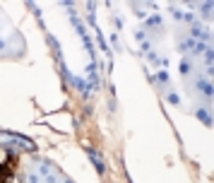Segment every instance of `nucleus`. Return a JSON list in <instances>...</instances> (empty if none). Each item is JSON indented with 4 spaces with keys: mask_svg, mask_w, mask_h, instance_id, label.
Returning a JSON list of instances; mask_svg holds the SVG:
<instances>
[{
    "mask_svg": "<svg viewBox=\"0 0 214 183\" xmlns=\"http://www.w3.org/2000/svg\"><path fill=\"white\" fill-rule=\"evenodd\" d=\"M87 154L92 157V161H94V166H96V171H99V174H104V169H106V166H104V159H101L96 152H94L92 147H87Z\"/></svg>",
    "mask_w": 214,
    "mask_h": 183,
    "instance_id": "obj_1",
    "label": "nucleus"
},
{
    "mask_svg": "<svg viewBox=\"0 0 214 183\" xmlns=\"http://www.w3.org/2000/svg\"><path fill=\"white\" fill-rule=\"evenodd\" d=\"M197 89L202 92V94H207V96H212V85L205 82V80H197Z\"/></svg>",
    "mask_w": 214,
    "mask_h": 183,
    "instance_id": "obj_2",
    "label": "nucleus"
},
{
    "mask_svg": "<svg viewBox=\"0 0 214 183\" xmlns=\"http://www.w3.org/2000/svg\"><path fill=\"white\" fill-rule=\"evenodd\" d=\"M197 118H202L207 125H212V118H209V113H207L205 109H197Z\"/></svg>",
    "mask_w": 214,
    "mask_h": 183,
    "instance_id": "obj_3",
    "label": "nucleus"
},
{
    "mask_svg": "<svg viewBox=\"0 0 214 183\" xmlns=\"http://www.w3.org/2000/svg\"><path fill=\"white\" fill-rule=\"evenodd\" d=\"M147 24H149V27H159V24H161V19H159V17H149V19H147Z\"/></svg>",
    "mask_w": 214,
    "mask_h": 183,
    "instance_id": "obj_4",
    "label": "nucleus"
},
{
    "mask_svg": "<svg viewBox=\"0 0 214 183\" xmlns=\"http://www.w3.org/2000/svg\"><path fill=\"white\" fill-rule=\"evenodd\" d=\"M195 36H205V34H202V27H192V39H195Z\"/></svg>",
    "mask_w": 214,
    "mask_h": 183,
    "instance_id": "obj_5",
    "label": "nucleus"
},
{
    "mask_svg": "<svg viewBox=\"0 0 214 183\" xmlns=\"http://www.w3.org/2000/svg\"><path fill=\"white\" fill-rule=\"evenodd\" d=\"M135 39L137 41H144V31H135Z\"/></svg>",
    "mask_w": 214,
    "mask_h": 183,
    "instance_id": "obj_6",
    "label": "nucleus"
},
{
    "mask_svg": "<svg viewBox=\"0 0 214 183\" xmlns=\"http://www.w3.org/2000/svg\"><path fill=\"white\" fill-rule=\"evenodd\" d=\"M156 80H159V82H166L168 77H166V72H159V75H156Z\"/></svg>",
    "mask_w": 214,
    "mask_h": 183,
    "instance_id": "obj_7",
    "label": "nucleus"
},
{
    "mask_svg": "<svg viewBox=\"0 0 214 183\" xmlns=\"http://www.w3.org/2000/svg\"><path fill=\"white\" fill-rule=\"evenodd\" d=\"M168 101H171V104H178V101H181V99H178V96H176V94H168Z\"/></svg>",
    "mask_w": 214,
    "mask_h": 183,
    "instance_id": "obj_8",
    "label": "nucleus"
},
{
    "mask_svg": "<svg viewBox=\"0 0 214 183\" xmlns=\"http://www.w3.org/2000/svg\"><path fill=\"white\" fill-rule=\"evenodd\" d=\"M2 48H5V41H0V51H2Z\"/></svg>",
    "mask_w": 214,
    "mask_h": 183,
    "instance_id": "obj_9",
    "label": "nucleus"
}]
</instances>
